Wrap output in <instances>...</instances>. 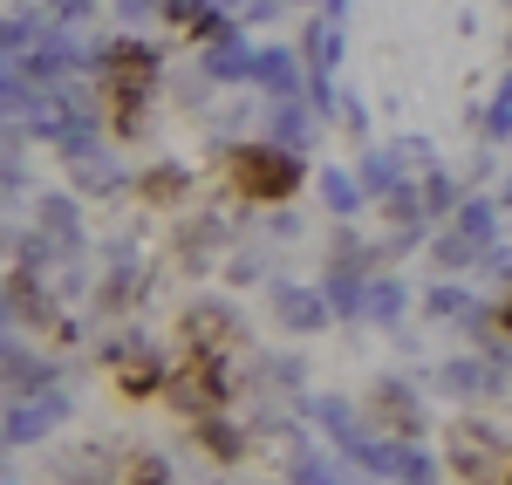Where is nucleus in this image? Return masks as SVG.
<instances>
[{
    "label": "nucleus",
    "mask_w": 512,
    "mask_h": 485,
    "mask_svg": "<svg viewBox=\"0 0 512 485\" xmlns=\"http://www.w3.org/2000/svg\"><path fill=\"white\" fill-rule=\"evenodd\" d=\"M294 178H301V171H294L287 158H274V151H246V158H239V185H246V192H267V199H280Z\"/></svg>",
    "instance_id": "f257e3e1"
}]
</instances>
